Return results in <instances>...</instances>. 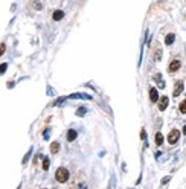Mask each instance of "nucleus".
<instances>
[{"mask_svg":"<svg viewBox=\"0 0 186 189\" xmlns=\"http://www.w3.org/2000/svg\"><path fill=\"white\" fill-rule=\"evenodd\" d=\"M174 34H168V35H166V38H165V44H168V46H169V44H173V43H174Z\"/></svg>","mask_w":186,"mask_h":189,"instance_id":"nucleus-11","label":"nucleus"},{"mask_svg":"<svg viewBox=\"0 0 186 189\" xmlns=\"http://www.w3.org/2000/svg\"><path fill=\"white\" fill-rule=\"evenodd\" d=\"M58 151H59V143L58 142H52V143H50V153L57 154Z\"/></svg>","mask_w":186,"mask_h":189,"instance_id":"nucleus-8","label":"nucleus"},{"mask_svg":"<svg viewBox=\"0 0 186 189\" xmlns=\"http://www.w3.org/2000/svg\"><path fill=\"white\" fill-rule=\"evenodd\" d=\"M180 113H183V115H186V99H185V101H182V102H180Z\"/></svg>","mask_w":186,"mask_h":189,"instance_id":"nucleus-15","label":"nucleus"},{"mask_svg":"<svg viewBox=\"0 0 186 189\" xmlns=\"http://www.w3.org/2000/svg\"><path fill=\"white\" fill-rule=\"evenodd\" d=\"M6 67H8V63H3V64H0V73H5Z\"/></svg>","mask_w":186,"mask_h":189,"instance_id":"nucleus-17","label":"nucleus"},{"mask_svg":"<svg viewBox=\"0 0 186 189\" xmlns=\"http://www.w3.org/2000/svg\"><path fill=\"white\" fill-rule=\"evenodd\" d=\"M160 57H162V49H160V47H157V49H156V54H154V59H156V61H159Z\"/></svg>","mask_w":186,"mask_h":189,"instance_id":"nucleus-13","label":"nucleus"},{"mask_svg":"<svg viewBox=\"0 0 186 189\" xmlns=\"http://www.w3.org/2000/svg\"><path fill=\"white\" fill-rule=\"evenodd\" d=\"M178 137H180L178 130H171V131H169V134H168V142H169L171 145H174V143L178 142Z\"/></svg>","mask_w":186,"mask_h":189,"instance_id":"nucleus-2","label":"nucleus"},{"mask_svg":"<svg viewBox=\"0 0 186 189\" xmlns=\"http://www.w3.org/2000/svg\"><path fill=\"white\" fill-rule=\"evenodd\" d=\"M31 154H32V148H31V150L28 151V154L24 156V159H23V163H26V162H28V159H29V156H31Z\"/></svg>","mask_w":186,"mask_h":189,"instance_id":"nucleus-19","label":"nucleus"},{"mask_svg":"<svg viewBox=\"0 0 186 189\" xmlns=\"http://www.w3.org/2000/svg\"><path fill=\"white\" fill-rule=\"evenodd\" d=\"M55 178H57V181H59V183H66L69 180V171L66 168H58L57 172H55Z\"/></svg>","mask_w":186,"mask_h":189,"instance_id":"nucleus-1","label":"nucleus"},{"mask_svg":"<svg viewBox=\"0 0 186 189\" xmlns=\"http://www.w3.org/2000/svg\"><path fill=\"white\" fill-rule=\"evenodd\" d=\"M168 102H169V99H168L166 96H162V98L159 99V110H160V111L166 110V107H168Z\"/></svg>","mask_w":186,"mask_h":189,"instance_id":"nucleus-4","label":"nucleus"},{"mask_svg":"<svg viewBox=\"0 0 186 189\" xmlns=\"http://www.w3.org/2000/svg\"><path fill=\"white\" fill-rule=\"evenodd\" d=\"M76 115H78V116H82V115H85V108H84V107L78 108V110H76Z\"/></svg>","mask_w":186,"mask_h":189,"instance_id":"nucleus-16","label":"nucleus"},{"mask_svg":"<svg viewBox=\"0 0 186 189\" xmlns=\"http://www.w3.org/2000/svg\"><path fill=\"white\" fill-rule=\"evenodd\" d=\"M154 79H156V83H157V85H159L160 89H163V87H165V83H163V79H162V75H160V73H156V76H154Z\"/></svg>","mask_w":186,"mask_h":189,"instance_id":"nucleus-7","label":"nucleus"},{"mask_svg":"<svg viewBox=\"0 0 186 189\" xmlns=\"http://www.w3.org/2000/svg\"><path fill=\"white\" fill-rule=\"evenodd\" d=\"M41 168H43L44 171H47V169H49V159H47V157H44V159H43V163H41Z\"/></svg>","mask_w":186,"mask_h":189,"instance_id":"nucleus-14","label":"nucleus"},{"mask_svg":"<svg viewBox=\"0 0 186 189\" xmlns=\"http://www.w3.org/2000/svg\"><path fill=\"white\" fill-rule=\"evenodd\" d=\"M5 50H6V46H5L3 43H0V57L5 54Z\"/></svg>","mask_w":186,"mask_h":189,"instance_id":"nucleus-18","label":"nucleus"},{"mask_svg":"<svg viewBox=\"0 0 186 189\" xmlns=\"http://www.w3.org/2000/svg\"><path fill=\"white\" fill-rule=\"evenodd\" d=\"M76 136H78V134H76V131H75V130H69V131H67V140H69V142H73L75 139H76Z\"/></svg>","mask_w":186,"mask_h":189,"instance_id":"nucleus-9","label":"nucleus"},{"mask_svg":"<svg viewBox=\"0 0 186 189\" xmlns=\"http://www.w3.org/2000/svg\"><path fill=\"white\" fill-rule=\"evenodd\" d=\"M163 143V134L162 133H157L156 134V145H162Z\"/></svg>","mask_w":186,"mask_h":189,"instance_id":"nucleus-12","label":"nucleus"},{"mask_svg":"<svg viewBox=\"0 0 186 189\" xmlns=\"http://www.w3.org/2000/svg\"><path fill=\"white\" fill-rule=\"evenodd\" d=\"M52 17H54V20H55V22H58V20H61V18L64 17V12H63V11H55Z\"/></svg>","mask_w":186,"mask_h":189,"instance_id":"nucleus-10","label":"nucleus"},{"mask_svg":"<svg viewBox=\"0 0 186 189\" xmlns=\"http://www.w3.org/2000/svg\"><path fill=\"white\" fill-rule=\"evenodd\" d=\"M183 134H185V136H186V125H185V127H183Z\"/></svg>","mask_w":186,"mask_h":189,"instance_id":"nucleus-21","label":"nucleus"},{"mask_svg":"<svg viewBox=\"0 0 186 189\" xmlns=\"http://www.w3.org/2000/svg\"><path fill=\"white\" fill-rule=\"evenodd\" d=\"M150 99H151V102H157L159 101V92H157V89H154V87L150 89Z\"/></svg>","mask_w":186,"mask_h":189,"instance_id":"nucleus-5","label":"nucleus"},{"mask_svg":"<svg viewBox=\"0 0 186 189\" xmlns=\"http://www.w3.org/2000/svg\"><path fill=\"white\" fill-rule=\"evenodd\" d=\"M64 101H66V98H59V99H57V101H55V102H54L52 105H58V104H61V102H64Z\"/></svg>","mask_w":186,"mask_h":189,"instance_id":"nucleus-20","label":"nucleus"},{"mask_svg":"<svg viewBox=\"0 0 186 189\" xmlns=\"http://www.w3.org/2000/svg\"><path fill=\"white\" fill-rule=\"evenodd\" d=\"M183 81H177L175 83V87H174V96H178V94L182 93L183 92Z\"/></svg>","mask_w":186,"mask_h":189,"instance_id":"nucleus-6","label":"nucleus"},{"mask_svg":"<svg viewBox=\"0 0 186 189\" xmlns=\"http://www.w3.org/2000/svg\"><path fill=\"white\" fill-rule=\"evenodd\" d=\"M180 66H182V63H180L178 59H174V61H171V63H169L168 70H169V73H174V72H177L178 69H180Z\"/></svg>","mask_w":186,"mask_h":189,"instance_id":"nucleus-3","label":"nucleus"}]
</instances>
